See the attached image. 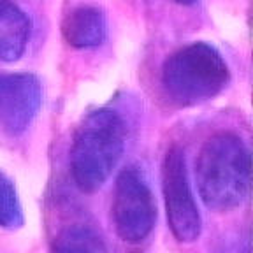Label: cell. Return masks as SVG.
Wrapping results in <instances>:
<instances>
[{
	"instance_id": "1",
	"label": "cell",
	"mask_w": 253,
	"mask_h": 253,
	"mask_svg": "<svg viewBox=\"0 0 253 253\" xmlns=\"http://www.w3.org/2000/svg\"><path fill=\"white\" fill-rule=\"evenodd\" d=\"M195 178L210 210L230 211L241 206L252 186V160L245 141L230 132L210 137L195 162Z\"/></svg>"
},
{
	"instance_id": "2",
	"label": "cell",
	"mask_w": 253,
	"mask_h": 253,
	"mask_svg": "<svg viewBox=\"0 0 253 253\" xmlns=\"http://www.w3.org/2000/svg\"><path fill=\"white\" fill-rule=\"evenodd\" d=\"M126 128L113 109H95L78 126L71 148V172L81 192L102 188L125 150Z\"/></svg>"
},
{
	"instance_id": "3",
	"label": "cell",
	"mask_w": 253,
	"mask_h": 253,
	"mask_svg": "<svg viewBox=\"0 0 253 253\" xmlns=\"http://www.w3.org/2000/svg\"><path fill=\"white\" fill-rule=\"evenodd\" d=\"M229 83V67L216 47L194 42L166 60L162 88L176 106H195L216 97Z\"/></svg>"
},
{
	"instance_id": "4",
	"label": "cell",
	"mask_w": 253,
	"mask_h": 253,
	"mask_svg": "<svg viewBox=\"0 0 253 253\" xmlns=\"http://www.w3.org/2000/svg\"><path fill=\"white\" fill-rule=\"evenodd\" d=\"M111 216L125 243L144 241L157 223V202L144 174L135 167L120 172L115 185Z\"/></svg>"
},
{
	"instance_id": "5",
	"label": "cell",
	"mask_w": 253,
	"mask_h": 253,
	"mask_svg": "<svg viewBox=\"0 0 253 253\" xmlns=\"http://www.w3.org/2000/svg\"><path fill=\"white\" fill-rule=\"evenodd\" d=\"M162 192L170 232L179 243H194L202 230L201 211L186 172L185 151L170 146L162 164Z\"/></svg>"
},
{
	"instance_id": "6",
	"label": "cell",
	"mask_w": 253,
	"mask_h": 253,
	"mask_svg": "<svg viewBox=\"0 0 253 253\" xmlns=\"http://www.w3.org/2000/svg\"><path fill=\"white\" fill-rule=\"evenodd\" d=\"M42 104V86L34 74H0V126L20 135L32 125Z\"/></svg>"
},
{
	"instance_id": "7",
	"label": "cell",
	"mask_w": 253,
	"mask_h": 253,
	"mask_svg": "<svg viewBox=\"0 0 253 253\" xmlns=\"http://www.w3.org/2000/svg\"><path fill=\"white\" fill-rule=\"evenodd\" d=\"M62 34L74 47H95L102 44L107 34L106 16L100 9L83 5L67 14L63 20Z\"/></svg>"
},
{
	"instance_id": "8",
	"label": "cell",
	"mask_w": 253,
	"mask_h": 253,
	"mask_svg": "<svg viewBox=\"0 0 253 253\" xmlns=\"http://www.w3.org/2000/svg\"><path fill=\"white\" fill-rule=\"evenodd\" d=\"M30 21L20 7L0 0V60L16 62L27 49Z\"/></svg>"
},
{
	"instance_id": "9",
	"label": "cell",
	"mask_w": 253,
	"mask_h": 253,
	"mask_svg": "<svg viewBox=\"0 0 253 253\" xmlns=\"http://www.w3.org/2000/svg\"><path fill=\"white\" fill-rule=\"evenodd\" d=\"M51 253H107L102 236L88 225H69L56 234Z\"/></svg>"
},
{
	"instance_id": "10",
	"label": "cell",
	"mask_w": 253,
	"mask_h": 253,
	"mask_svg": "<svg viewBox=\"0 0 253 253\" xmlns=\"http://www.w3.org/2000/svg\"><path fill=\"white\" fill-rule=\"evenodd\" d=\"M23 223V208L14 183L0 170V227L14 230L20 229Z\"/></svg>"
},
{
	"instance_id": "11",
	"label": "cell",
	"mask_w": 253,
	"mask_h": 253,
	"mask_svg": "<svg viewBox=\"0 0 253 253\" xmlns=\"http://www.w3.org/2000/svg\"><path fill=\"white\" fill-rule=\"evenodd\" d=\"M225 253H252L250 250V241L248 237H245V241H239V243H232L229 248H225Z\"/></svg>"
},
{
	"instance_id": "12",
	"label": "cell",
	"mask_w": 253,
	"mask_h": 253,
	"mask_svg": "<svg viewBox=\"0 0 253 253\" xmlns=\"http://www.w3.org/2000/svg\"><path fill=\"white\" fill-rule=\"evenodd\" d=\"M176 2H179V4H194L195 0H176Z\"/></svg>"
}]
</instances>
